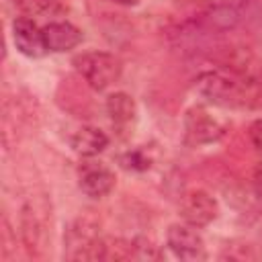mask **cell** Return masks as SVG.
<instances>
[{
	"instance_id": "cell-1",
	"label": "cell",
	"mask_w": 262,
	"mask_h": 262,
	"mask_svg": "<svg viewBox=\"0 0 262 262\" xmlns=\"http://www.w3.org/2000/svg\"><path fill=\"white\" fill-rule=\"evenodd\" d=\"M194 90L207 102L223 108H252L262 98V78L219 66L203 72L194 80Z\"/></svg>"
},
{
	"instance_id": "cell-2",
	"label": "cell",
	"mask_w": 262,
	"mask_h": 262,
	"mask_svg": "<svg viewBox=\"0 0 262 262\" xmlns=\"http://www.w3.org/2000/svg\"><path fill=\"white\" fill-rule=\"evenodd\" d=\"M104 242L94 217H76L63 233V256L68 260H104Z\"/></svg>"
},
{
	"instance_id": "cell-3",
	"label": "cell",
	"mask_w": 262,
	"mask_h": 262,
	"mask_svg": "<svg viewBox=\"0 0 262 262\" xmlns=\"http://www.w3.org/2000/svg\"><path fill=\"white\" fill-rule=\"evenodd\" d=\"M74 70L80 74V78L96 92H102L106 88H111L123 72L121 59L115 57L108 51H82L72 59Z\"/></svg>"
},
{
	"instance_id": "cell-4",
	"label": "cell",
	"mask_w": 262,
	"mask_h": 262,
	"mask_svg": "<svg viewBox=\"0 0 262 262\" xmlns=\"http://www.w3.org/2000/svg\"><path fill=\"white\" fill-rule=\"evenodd\" d=\"M229 125L225 119L213 115L207 106L194 104L184 113V139L188 145L201 147L217 143L225 137Z\"/></svg>"
},
{
	"instance_id": "cell-5",
	"label": "cell",
	"mask_w": 262,
	"mask_h": 262,
	"mask_svg": "<svg viewBox=\"0 0 262 262\" xmlns=\"http://www.w3.org/2000/svg\"><path fill=\"white\" fill-rule=\"evenodd\" d=\"M166 246L170 248V252L180 258V260H205L207 258V246H205V237L201 235L199 227L180 221V223H172L166 231Z\"/></svg>"
},
{
	"instance_id": "cell-6",
	"label": "cell",
	"mask_w": 262,
	"mask_h": 262,
	"mask_svg": "<svg viewBox=\"0 0 262 262\" xmlns=\"http://www.w3.org/2000/svg\"><path fill=\"white\" fill-rule=\"evenodd\" d=\"M221 213L219 201L205 188H192L184 192L180 201V217L182 221L194 225V227H207L211 225Z\"/></svg>"
},
{
	"instance_id": "cell-7",
	"label": "cell",
	"mask_w": 262,
	"mask_h": 262,
	"mask_svg": "<svg viewBox=\"0 0 262 262\" xmlns=\"http://www.w3.org/2000/svg\"><path fill=\"white\" fill-rule=\"evenodd\" d=\"M86 162L80 164L78 168V186L80 190L88 196V199H104L113 192L115 184H117V176L115 172L102 164V162H96L92 158H84Z\"/></svg>"
},
{
	"instance_id": "cell-8",
	"label": "cell",
	"mask_w": 262,
	"mask_h": 262,
	"mask_svg": "<svg viewBox=\"0 0 262 262\" xmlns=\"http://www.w3.org/2000/svg\"><path fill=\"white\" fill-rule=\"evenodd\" d=\"M12 43L18 53L37 59L47 53L43 29L31 16H16L12 20Z\"/></svg>"
},
{
	"instance_id": "cell-9",
	"label": "cell",
	"mask_w": 262,
	"mask_h": 262,
	"mask_svg": "<svg viewBox=\"0 0 262 262\" xmlns=\"http://www.w3.org/2000/svg\"><path fill=\"white\" fill-rule=\"evenodd\" d=\"M41 29H43L45 47L51 53L70 51V49L78 47L82 43V39H84V33L76 25H72L68 20H49Z\"/></svg>"
},
{
	"instance_id": "cell-10",
	"label": "cell",
	"mask_w": 262,
	"mask_h": 262,
	"mask_svg": "<svg viewBox=\"0 0 262 262\" xmlns=\"http://www.w3.org/2000/svg\"><path fill=\"white\" fill-rule=\"evenodd\" d=\"M70 145L80 158H94L108 147V135L94 125H82L74 131Z\"/></svg>"
},
{
	"instance_id": "cell-11",
	"label": "cell",
	"mask_w": 262,
	"mask_h": 262,
	"mask_svg": "<svg viewBox=\"0 0 262 262\" xmlns=\"http://www.w3.org/2000/svg\"><path fill=\"white\" fill-rule=\"evenodd\" d=\"M104 108L115 127H129L137 121V102L127 92H111L104 100Z\"/></svg>"
},
{
	"instance_id": "cell-12",
	"label": "cell",
	"mask_w": 262,
	"mask_h": 262,
	"mask_svg": "<svg viewBox=\"0 0 262 262\" xmlns=\"http://www.w3.org/2000/svg\"><path fill=\"white\" fill-rule=\"evenodd\" d=\"M20 229H23V239H25V244H27L29 250L41 246L43 235H45V223L41 221L37 209H35L31 203L25 205V209H23V215H20Z\"/></svg>"
},
{
	"instance_id": "cell-13",
	"label": "cell",
	"mask_w": 262,
	"mask_h": 262,
	"mask_svg": "<svg viewBox=\"0 0 262 262\" xmlns=\"http://www.w3.org/2000/svg\"><path fill=\"white\" fill-rule=\"evenodd\" d=\"M25 16H55L61 12V4L57 0H10Z\"/></svg>"
},
{
	"instance_id": "cell-14",
	"label": "cell",
	"mask_w": 262,
	"mask_h": 262,
	"mask_svg": "<svg viewBox=\"0 0 262 262\" xmlns=\"http://www.w3.org/2000/svg\"><path fill=\"white\" fill-rule=\"evenodd\" d=\"M123 164L127 168H133V170H147L149 168V160L141 154V151H129L123 156Z\"/></svg>"
},
{
	"instance_id": "cell-15",
	"label": "cell",
	"mask_w": 262,
	"mask_h": 262,
	"mask_svg": "<svg viewBox=\"0 0 262 262\" xmlns=\"http://www.w3.org/2000/svg\"><path fill=\"white\" fill-rule=\"evenodd\" d=\"M248 137H250L252 147L262 156V119L252 121V125L248 127Z\"/></svg>"
},
{
	"instance_id": "cell-16",
	"label": "cell",
	"mask_w": 262,
	"mask_h": 262,
	"mask_svg": "<svg viewBox=\"0 0 262 262\" xmlns=\"http://www.w3.org/2000/svg\"><path fill=\"white\" fill-rule=\"evenodd\" d=\"M252 184H254V190H256V196L262 201V160L256 164L254 168V174H252Z\"/></svg>"
},
{
	"instance_id": "cell-17",
	"label": "cell",
	"mask_w": 262,
	"mask_h": 262,
	"mask_svg": "<svg viewBox=\"0 0 262 262\" xmlns=\"http://www.w3.org/2000/svg\"><path fill=\"white\" fill-rule=\"evenodd\" d=\"M111 2H115L119 6H137L141 0H111Z\"/></svg>"
}]
</instances>
